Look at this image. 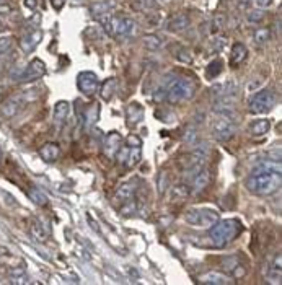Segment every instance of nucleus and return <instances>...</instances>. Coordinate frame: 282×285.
<instances>
[{
	"mask_svg": "<svg viewBox=\"0 0 282 285\" xmlns=\"http://www.w3.org/2000/svg\"><path fill=\"white\" fill-rule=\"evenodd\" d=\"M281 165L274 161H263L250 173L246 188L256 196H271L281 188Z\"/></svg>",
	"mask_w": 282,
	"mask_h": 285,
	"instance_id": "nucleus-1",
	"label": "nucleus"
},
{
	"mask_svg": "<svg viewBox=\"0 0 282 285\" xmlns=\"http://www.w3.org/2000/svg\"><path fill=\"white\" fill-rule=\"evenodd\" d=\"M196 93V81L188 77H167L162 86L158 88L155 98L165 100L170 104H178L191 100Z\"/></svg>",
	"mask_w": 282,
	"mask_h": 285,
	"instance_id": "nucleus-2",
	"label": "nucleus"
},
{
	"mask_svg": "<svg viewBox=\"0 0 282 285\" xmlns=\"http://www.w3.org/2000/svg\"><path fill=\"white\" fill-rule=\"evenodd\" d=\"M243 226L237 218H227V220H219L210 230V240H212L214 246L224 248L228 243H232L235 238L242 233Z\"/></svg>",
	"mask_w": 282,
	"mask_h": 285,
	"instance_id": "nucleus-3",
	"label": "nucleus"
},
{
	"mask_svg": "<svg viewBox=\"0 0 282 285\" xmlns=\"http://www.w3.org/2000/svg\"><path fill=\"white\" fill-rule=\"evenodd\" d=\"M185 220L188 225L196 226V228H210V226H214L220 220V215L214 209L197 207L186 211Z\"/></svg>",
	"mask_w": 282,
	"mask_h": 285,
	"instance_id": "nucleus-4",
	"label": "nucleus"
},
{
	"mask_svg": "<svg viewBox=\"0 0 282 285\" xmlns=\"http://www.w3.org/2000/svg\"><path fill=\"white\" fill-rule=\"evenodd\" d=\"M276 103H278L276 93L271 90H263V91H258L256 95L251 98L248 109L251 114H264V113L271 111V109L276 106Z\"/></svg>",
	"mask_w": 282,
	"mask_h": 285,
	"instance_id": "nucleus-5",
	"label": "nucleus"
},
{
	"mask_svg": "<svg viewBox=\"0 0 282 285\" xmlns=\"http://www.w3.org/2000/svg\"><path fill=\"white\" fill-rule=\"evenodd\" d=\"M237 127L232 119V114H219V118L212 124V136L219 142H227L235 136Z\"/></svg>",
	"mask_w": 282,
	"mask_h": 285,
	"instance_id": "nucleus-6",
	"label": "nucleus"
},
{
	"mask_svg": "<svg viewBox=\"0 0 282 285\" xmlns=\"http://www.w3.org/2000/svg\"><path fill=\"white\" fill-rule=\"evenodd\" d=\"M220 269L233 279H242L248 274V266L245 264V261L240 259V256L235 254L225 256V258L220 259Z\"/></svg>",
	"mask_w": 282,
	"mask_h": 285,
	"instance_id": "nucleus-7",
	"label": "nucleus"
},
{
	"mask_svg": "<svg viewBox=\"0 0 282 285\" xmlns=\"http://www.w3.org/2000/svg\"><path fill=\"white\" fill-rule=\"evenodd\" d=\"M134 30H136V21L134 20L127 18V16H113L108 34L114 38H124L132 34Z\"/></svg>",
	"mask_w": 282,
	"mask_h": 285,
	"instance_id": "nucleus-8",
	"label": "nucleus"
},
{
	"mask_svg": "<svg viewBox=\"0 0 282 285\" xmlns=\"http://www.w3.org/2000/svg\"><path fill=\"white\" fill-rule=\"evenodd\" d=\"M44 75H46V64L36 57V59L29 61L25 71L18 75V80L21 81V83H29V81L43 78Z\"/></svg>",
	"mask_w": 282,
	"mask_h": 285,
	"instance_id": "nucleus-9",
	"label": "nucleus"
},
{
	"mask_svg": "<svg viewBox=\"0 0 282 285\" xmlns=\"http://www.w3.org/2000/svg\"><path fill=\"white\" fill-rule=\"evenodd\" d=\"M77 86L79 90L87 96H93L99 88V80L96 77V73H93L90 71H84L77 75Z\"/></svg>",
	"mask_w": 282,
	"mask_h": 285,
	"instance_id": "nucleus-10",
	"label": "nucleus"
},
{
	"mask_svg": "<svg viewBox=\"0 0 282 285\" xmlns=\"http://www.w3.org/2000/svg\"><path fill=\"white\" fill-rule=\"evenodd\" d=\"M269 284L279 285L282 282V254L278 253L274 258L266 264V271H264Z\"/></svg>",
	"mask_w": 282,
	"mask_h": 285,
	"instance_id": "nucleus-11",
	"label": "nucleus"
},
{
	"mask_svg": "<svg viewBox=\"0 0 282 285\" xmlns=\"http://www.w3.org/2000/svg\"><path fill=\"white\" fill-rule=\"evenodd\" d=\"M25 104H26V101L23 100L21 96H11L0 106V114H2V118H5V119H11L25 108Z\"/></svg>",
	"mask_w": 282,
	"mask_h": 285,
	"instance_id": "nucleus-12",
	"label": "nucleus"
},
{
	"mask_svg": "<svg viewBox=\"0 0 282 285\" xmlns=\"http://www.w3.org/2000/svg\"><path fill=\"white\" fill-rule=\"evenodd\" d=\"M29 231H31V236L36 240L38 243H44L49 240L51 235V226L46 222L44 218H34L31 225H29Z\"/></svg>",
	"mask_w": 282,
	"mask_h": 285,
	"instance_id": "nucleus-13",
	"label": "nucleus"
},
{
	"mask_svg": "<svg viewBox=\"0 0 282 285\" xmlns=\"http://www.w3.org/2000/svg\"><path fill=\"white\" fill-rule=\"evenodd\" d=\"M121 143H122V137L119 132H109L106 139H104V143H103V152L108 158H114L117 150L121 148Z\"/></svg>",
	"mask_w": 282,
	"mask_h": 285,
	"instance_id": "nucleus-14",
	"label": "nucleus"
},
{
	"mask_svg": "<svg viewBox=\"0 0 282 285\" xmlns=\"http://www.w3.org/2000/svg\"><path fill=\"white\" fill-rule=\"evenodd\" d=\"M137 188H139V179L137 178L129 179V181L122 183L116 191V202H124V201L132 199V197L136 196Z\"/></svg>",
	"mask_w": 282,
	"mask_h": 285,
	"instance_id": "nucleus-15",
	"label": "nucleus"
},
{
	"mask_svg": "<svg viewBox=\"0 0 282 285\" xmlns=\"http://www.w3.org/2000/svg\"><path fill=\"white\" fill-rule=\"evenodd\" d=\"M238 91V83L233 80H227L224 83L214 85L210 88V93H212L214 98H222V96H235Z\"/></svg>",
	"mask_w": 282,
	"mask_h": 285,
	"instance_id": "nucleus-16",
	"label": "nucleus"
},
{
	"mask_svg": "<svg viewBox=\"0 0 282 285\" xmlns=\"http://www.w3.org/2000/svg\"><path fill=\"white\" fill-rule=\"evenodd\" d=\"M41 38H43V33H41L39 30H34L31 33L25 34L21 39H20V48L23 52H33L34 49H36V46L41 43Z\"/></svg>",
	"mask_w": 282,
	"mask_h": 285,
	"instance_id": "nucleus-17",
	"label": "nucleus"
},
{
	"mask_svg": "<svg viewBox=\"0 0 282 285\" xmlns=\"http://www.w3.org/2000/svg\"><path fill=\"white\" fill-rule=\"evenodd\" d=\"M210 183V173L209 170H205V168H201L197 173H194V176H192V181H191V193H199V191L205 189Z\"/></svg>",
	"mask_w": 282,
	"mask_h": 285,
	"instance_id": "nucleus-18",
	"label": "nucleus"
},
{
	"mask_svg": "<svg viewBox=\"0 0 282 285\" xmlns=\"http://www.w3.org/2000/svg\"><path fill=\"white\" fill-rule=\"evenodd\" d=\"M189 16L186 13H176L175 16L168 20L167 23V30L172 31V33H180V31H185L188 26H189Z\"/></svg>",
	"mask_w": 282,
	"mask_h": 285,
	"instance_id": "nucleus-19",
	"label": "nucleus"
},
{
	"mask_svg": "<svg viewBox=\"0 0 282 285\" xmlns=\"http://www.w3.org/2000/svg\"><path fill=\"white\" fill-rule=\"evenodd\" d=\"M39 155L44 161H56L61 156V148L57 143H46L39 148Z\"/></svg>",
	"mask_w": 282,
	"mask_h": 285,
	"instance_id": "nucleus-20",
	"label": "nucleus"
},
{
	"mask_svg": "<svg viewBox=\"0 0 282 285\" xmlns=\"http://www.w3.org/2000/svg\"><path fill=\"white\" fill-rule=\"evenodd\" d=\"M126 113H127V122L131 126H136V124H139V122L144 119V108L140 106L139 103L129 104Z\"/></svg>",
	"mask_w": 282,
	"mask_h": 285,
	"instance_id": "nucleus-21",
	"label": "nucleus"
},
{
	"mask_svg": "<svg viewBox=\"0 0 282 285\" xmlns=\"http://www.w3.org/2000/svg\"><path fill=\"white\" fill-rule=\"evenodd\" d=\"M246 56H248V51H246V46L242 44V43H237L232 48V56H230V66L232 67H237L240 66L245 59Z\"/></svg>",
	"mask_w": 282,
	"mask_h": 285,
	"instance_id": "nucleus-22",
	"label": "nucleus"
},
{
	"mask_svg": "<svg viewBox=\"0 0 282 285\" xmlns=\"http://www.w3.org/2000/svg\"><path fill=\"white\" fill-rule=\"evenodd\" d=\"M199 282L209 285H224V284H232V279L225 277L224 274H219V272H209V274L199 277Z\"/></svg>",
	"mask_w": 282,
	"mask_h": 285,
	"instance_id": "nucleus-23",
	"label": "nucleus"
},
{
	"mask_svg": "<svg viewBox=\"0 0 282 285\" xmlns=\"http://www.w3.org/2000/svg\"><path fill=\"white\" fill-rule=\"evenodd\" d=\"M69 111H70V104L69 101H57L54 106V121L57 124H62L66 122L69 118Z\"/></svg>",
	"mask_w": 282,
	"mask_h": 285,
	"instance_id": "nucleus-24",
	"label": "nucleus"
},
{
	"mask_svg": "<svg viewBox=\"0 0 282 285\" xmlns=\"http://www.w3.org/2000/svg\"><path fill=\"white\" fill-rule=\"evenodd\" d=\"M271 131V122L268 119H256L250 124V132L253 136H264Z\"/></svg>",
	"mask_w": 282,
	"mask_h": 285,
	"instance_id": "nucleus-25",
	"label": "nucleus"
},
{
	"mask_svg": "<svg viewBox=\"0 0 282 285\" xmlns=\"http://www.w3.org/2000/svg\"><path fill=\"white\" fill-rule=\"evenodd\" d=\"M162 44H163V39L160 36H157V34H145L144 39H142V46H144V49H147V51L160 49Z\"/></svg>",
	"mask_w": 282,
	"mask_h": 285,
	"instance_id": "nucleus-26",
	"label": "nucleus"
},
{
	"mask_svg": "<svg viewBox=\"0 0 282 285\" xmlns=\"http://www.w3.org/2000/svg\"><path fill=\"white\" fill-rule=\"evenodd\" d=\"M117 88V80L116 78H108V80H104V83L101 86V98L104 101H109L111 98H113L114 95V91Z\"/></svg>",
	"mask_w": 282,
	"mask_h": 285,
	"instance_id": "nucleus-27",
	"label": "nucleus"
},
{
	"mask_svg": "<svg viewBox=\"0 0 282 285\" xmlns=\"http://www.w3.org/2000/svg\"><path fill=\"white\" fill-rule=\"evenodd\" d=\"M140 158H142V150H140V147H129L127 156L122 163H124L127 168H132L140 161Z\"/></svg>",
	"mask_w": 282,
	"mask_h": 285,
	"instance_id": "nucleus-28",
	"label": "nucleus"
},
{
	"mask_svg": "<svg viewBox=\"0 0 282 285\" xmlns=\"http://www.w3.org/2000/svg\"><path fill=\"white\" fill-rule=\"evenodd\" d=\"M98 116H99V106L96 103H93L90 108L87 109V113H85V129H90V127L95 124V122L98 121Z\"/></svg>",
	"mask_w": 282,
	"mask_h": 285,
	"instance_id": "nucleus-29",
	"label": "nucleus"
},
{
	"mask_svg": "<svg viewBox=\"0 0 282 285\" xmlns=\"http://www.w3.org/2000/svg\"><path fill=\"white\" fill-rule=\"evenodd\" d=\"M109 10H111V3L106 2V0H101V2H95V3H93L92 7H90L92 15L95 16L96 20L99 18V16L109 13Z\"/></svg>",
	"mask_w": 282,
	"mask_h": 285,
	"instance_id": "nucleus-30",
	"label": "nucleus"
},
{
	"mask_svg": "<svg viewBox=\"0 0 282 285\" xmlns=\"http://www.w3.org/2000/svg\"><path fill=\"white\" fill-rule=\"evenodd\" d=\"M28 196L29 199H31L36 206H46L48 204V196H46L43 191L38 189V188H31L28 191Z\"/></svg>",
	"mask_w": 282,
	"mask_h": 285,
	"instance_id": "nucleus-31",
	"label": "nucleus"
},
{
	"mask_svg": "<svg viewBox=\"0 0 282 285\" xmlns=\"http://www.w3.org/2000/svg\"><path fill=\"white\" fill-rule=\"evenodd\" d=\"M172 196L173 199H186L191 196V188L188 184H176L172 189Z\"/></svg>",
	"mask_w": 282,
	"mask_h": 285,
	"instance_id": "nucleus-32",
	"label": "nucleus"
},
{
	"mask_svg": "<svg viewBox=\"0 0 282 285\" xmlns=\"http://www.w3.org/2000/svg\"><path fill=\"white\" fill-rule=\"evenodd\" d=\"M222 67H224V62L222 59H215L209 64L207 67V78H217L222 73Z\"/></svg>",
	"mask_w": 282,
	"mask_h": 285,
	"instance_id": "nucleus-33",
	"label": "nucleus"
},
{
	"mask_svg": "<svg viewBox=\"0 0 282 285\" xmlns=\"http://www.w3.org/2000/svg\"><path fill=\"white\" fill-rule=\"evenodd\" d=\"M175 57H176V59H178L180 62H183V64H191V62H192L191 51L186 49V48H178V49H176Z\"/></svg>",
	"mask_w": 282,
	"mask_h": 285,
	"instance_id": "nucleus-34",
	"label": "nucleus"
},
{
	"mask_svg": "<svg viewBox=\"0 0 282 285\" xmlns=\"http://www.w3.org/2000/svg\"><path fill=\"white\" fill-rule=\"evenodd\" d=\"M269 39H271V31H269L268 28H260V30L255 31L256 44H266Z\"/></svg>",
	"mask_w": 282,
	"mask_h": 285,
	"instance_id": "nucleus-35",
	"label": "nucleus"
},
{
	"mask_svg": "<svg viewBox=\"0 0 282 285\" xmlns=\"http://www.w3.org/2000/svg\"><path fill=\"white\" fill-rule=\"evenodd\" d=\"M264 83V78L263 77H253L250 80V83L246 85V88H248V91H258L261 88V85Z\"/></svg>",
	"mask_w": 282,
	"mask_h": 285,
	"instance_id": "nucleus-36",
	"label": "nucleus"
},
{
	"mask_svg": "<svg viewBox=\"0 0 282 285\" xmlns=\"http://www.w3.org/2000/svg\"><path fill=\"white\" fill-rule=\"evenodd\" d=\"M170 179V176L165 173V171H162L160 173V176H158V191H160V194L165 193V189H167V181Z\"/></svg>",
	"mask_w": 282,
	"mask_h": 285,
	"instance_id": "nucleus-37",
	"label": "nucleus"
},
{
	"mask_svg": "<svg viewBox=\"0 0 282 285\" xmlns=\"http://www.w3.org/2000/svg\"><path fill=\"white\" fill-rule=\"evenodd\" d=\"M183 141H185L186 143H196V141H197V132H196L194 129H188V131H185Z\"/></svg>",
	"mask_w": 282,
	"mask_h": 285,
	"instance_id": "nucleus-38",
	"label": "nucleus"
},
{
	"mask_svg": "<svg viewBox=\"0 0 282 285\" xmlns=\"http://www.w3.org/2000/svg\"><path fill=\"white\" fill-rule=\"evenodd\" d=\"M137 212V202H129V204H126L124 207L121 209V214L122 215H134Z\"/></svg>",
	"mask_w": 282,
	"mask_h": 285,
	"instance_id": "nucleus-39",
	"label": "nucleus"
},
{
	"mask_svg": "<svg viewBox=\"0 0 282 285\" xmlns=\"http://www.w3.org/2000/svg\"><path fill=\"white\" fill-rule=\"evenodd\" d=\"M210 25H212V28H210V33H219L222 28H224V18H222V16H215Z\"/></svg>",
	"mask_w": 282,
	"mask_h": 285,
	"instance_id": "nucleus-40",
	"label": "nucleus"
},
{
	"mask_svg": "<svg viewBox=\"0 0 282 285\" xmlns=\"http://www.w3.org/2000/svg\"><path fill=\"white\" fill-rule=\"evenodd\" d=\"M264 18V11L263 10H255V11H250L248 13V21L251 23H258Z\"/></svg>",
	"mask_w": 282,
	"mask_h": 285,
	"instance_id": "nucleus-41",
	"label": "nucleus"
},
{
	"mask_svg": "<svg viewBox=\"0 0 282 285\" xmlns=\"http://www.w3.org/2000/svg\"><path fill=\"white\" fill-rule=\"evenodd\" d=\"M11 44V38L10 36H5V38H0V56L5 54V52L8 51Z\"/></svg>",
	"mask_w": 282,
	"mask_h": 285,
	"instance_id": "nucleus-42",
	"label": "nucleus"
},
{
	"mask_svg": "<svg viewBox=\"0 0 282 285\" xmlns=\"http://www.w3.org/2000/svg\"><path fill=\"white\" fill-rule=\"evenodd\" d=\"M127 145L129 147H140V145H142V139L136 136V134H132V136L127 137Z\"/></svg>",
	"mask_w": 282,
	"mask_h": 285,
	"instance_id": "nucleus-43",
	"label": "nucleus"
},
{
	"mask_svg": "<svg viewBox=\"0 0 282 285\" xmlns=\"http://www.w3.org/2000/svg\"><path fill=\"white\" fill-rule=\"evenodd\" d=\"M67 0H51V5H52V8H56L57 11L59 10H62V7L66 5Z\"/></svg>",
	"mask_w": 282,
	"mask_h": 285,
	"instance_id": "nucleus-44",
	"label": "nucleus"
},
{
	"mask_svg": "<svg viewBox=\"0 0 282 285\" xmlns=\"http://www.w3.org/2000/svg\"><path fill=\"white\" fill-rule=\"evenodd\" d=\"M255 3L260 8H268V7H271V5H273V0H255Z\"/></svg>",
	"mask_w": 282,
	"mask_h": 285,
	"instance_id": "nucleus-45",
	"label": "nucleus"
},
{
	"mask_svg": "<svg viewBox=\"0 0 282 285\" xmlns=\"http://www.w3.org/2000/svg\"><path fill=\"white\" fill-rule=\"evenodd\" d=\"M23 3L28 10H34L38 7V0H23Z\"/></svg>",
	"mask_w": 282,
	"mask_h": 285,
	"instance_id": "nucleus-46",
	"label": "nucleus"
},
{
	"mask_svg": "<svg viewBox=\"0 0 282 285\" xmlns=\"http://www.w3.org/2000/svg\"><path fill=\"white\" fill-rule=\"evenodd\" d=\"M238 3H240V7H246V5L250 3V0H238Z\"/></svg>",
	"mask_w": 282,
	"mask_h": 285,
	"instance_id": "nucleus-47",
	"label": "nucleus"
},
{
	"mask_svg": "<svg viewBox=\"0 0 282 285\" xmlns=\"http://www.w3.org/2000/svg\"><path fill=\"white\" fill-rule=\"evenodd\" d=\"M5 2H7V0H0V5H3Z\"/></svg>",
	"mask_w": 282,
	"mask_h": 285,
	"instance_id": "nucleus-48",
	"label": "nucleus"
},
{
	"mask_svg": "<svg viewBox=\"0 0 282 285\" xmlns=\"http://www.w3.org/2000/svg\"><path fill=\"white\" fill-rule=\"evenodd\" d=\"M0 161H2V150H0Z\"/></svg>",
	"mask_w": 282,
	"mask_h": 285,
	"instance_id": "nucleus-49",
	"label": "nucleus"
},
{
	"mask_svg": "<svg viewBox=\"0 0 282 285\" xmlns=\"http://www.w3.org/2000/svg\"><path fill=\"white\" fill-rule=\"evenodd\" d=\"M158 2H165V0H158Z\"/></svg>",
	"mask_w": 282,
	"mask_h": 285,
	"instance_id": "nucleus-50",
	"label": "nucleus"
}]
</instances>
